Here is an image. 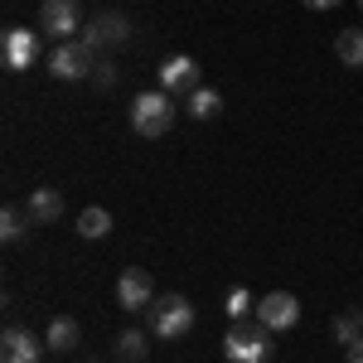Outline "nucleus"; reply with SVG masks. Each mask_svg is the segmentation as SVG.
<instances>
[{
	"mask_svg": "<svg viewBox=\"0 0 363 363\" xmlns=\"http://www.w3.org/2000/svg\"><path fill=\"white\" fill-rule=\"evenodd\" d=\"M272 330L262 325V320H233V330L223 335V354L228 363H267L272 359Z\"/></svg>",
	"mask_w": 363,
	"mask_h": 363,
	"instance_id": "obj_1",
	"label": "nucleus"
},
{
	"mask_svg": "<svg viewBox=\"0 0 363 363\" xmlns=\"http://www.w3.org/2000/svg\"><path fill=\"white\" fill-rule=\"evenodd\" d=\"M174 126V97L169 92H140L131 102V131L145 140H160Z\"/></svg>",
	"mask_w": 363,
	"mask_h": 363,
	"instance_id": "obj_2",
	"label": "nucleus"
},
{
	"mask_svg": "<svg viewBox=\"0 0 363 363\" xmlns=\"http://www.w3.org/2000/svg\"><path fill=\"white\" fill-rule=\"evenodd\" d=\"M145 320H150V335L155 339H184L194 330V306L184 296H160V301H150Z\"/></svg>",
	"mask_w": 363,
	"mask_h": 363,
	"instance_id": "obj_3",
	"label": "nucleus"
},
{
	"mask_svg": "<svg viewBox=\"0 0 363 363\" xmlns=\"http://www.w3.org/2000/svg\"><path fill=\"white\" fill-rule=\"evenodd\" d=\"M92 68H97V54L87 49L83 39H68V44H58L49 54V73L58 83H83V78H92Z\"/></svg>",
	"mask_w": 363,
	"mask_h": 363,
	"instance_id": "obj_4",
	"label": "nucleus"
},
{
	"mask_svg": "<svg viewBox=\"0 0 363 363\" xmlns=\"http://www.w3.org/2000/svg\"><path fill=\"white\" fill-rule=\"evenodd\" d=\"M78 39H83L92 54L116 49V44H126V39H131V20H126L121 10H102L97 20H87V25H83V34H78Z\"/></svg>",
	"mask_w": 363,
	"mask_h": 363,
	"instance_id": "obj_5",
	"label": "nucleus"
},
{
	"mask_svg": "<svg viewBox=\"0 0 363 363\" xmlns=\"http://www.w3.org/2000/svg\"><path fill=\"white\" fill-rule=\"evenodd\" d=\"M39 29L58 39V44H68L78 29H83V15H78V0H44L39 5Z\"/></svg>",
	"mask_w": 363,
	"mask_h": 363,
	"instance_id": "obj_6",
	"label": "nucleus"
},
{
	"mask_svg": "<svg viewBox=\"0 0 363 363\" xmlns=\"http://www.w3.org/2000/svg\"><path fill=\"white\" fill-rule=\"evenodd\" d=\"M257 320H262L272 335H286V330L301 325V301H296L291 291H272V296L257 301Z\"/></svg>",
	"mask_w": 363,
	"mask_h": 363,
	"instance_id": "obj_7",
	"label": "nucleus"
},
{
	"mask_svg": "<svg viewBox=\"0 0 363 363\" xmlns=\"http://www.w3.org/2000/svg\"><path fill=\"white\" fill-rule=\"evenodd\" d=\"M0 58H5L10 73H25L29 63L39 58V34L25 29V25H10L5 34H0Z\"/></svg>",
	"mask_w": 363,
	"mask_h": 363,
	"instance_id": "obj_8",
	"label": "nucleus"
},
{
	"mask_svg": "<svg viewBox=\"0 0 363 363\" xmlns=\"http://www.w3.org/2000/svg\"><path fill=\"white\" fill-rule=\"evenodd\" d=\"M150 301H155V281H150V272L145 267H126L121 277H116V306L121 310H150Z\"/></svg>",
	"mask_w": 363,
	"mask_h": 363,
	"instance_id": "obj_9",
	"label": "nucleus"
},
{
	"mask_svg": "<svg viewBox=\"0 0 363 363\" xmlns=\"http://www.w3.org/2000/svg\"><path fill=\"white\" fill-rule=\"evenodd\" d=\"M44 349H49L44 339H34L29 330H15V325L0 335V363H44Z\"/></svg>",
	"mask_w": 363,
	"mask_h": 363,
	"instance_id": "obj_10",
	"label": "nucleus"
},
{
	"mask_svg": "<svg viewBox=\"0 0 363 363\" xmlns=\"http://www.w3.org/2000/svg\"><path fill=\"white\" fill-rule=\"evenodd\" d=\"M199 87V63L189 54H174V58H165L160 63V92H194Z\"/></svg>",
	"mask_w": 363,
	"mask_h": 363,
	"instance_id": "obj_11",
	"label": "nucleus"
},
{
	"mask_svg": "<svg viewBox=\"0 0 363 363\" xmlns=\"http://www.w3.org/2000/svg\"><path fill=\"white\" fill-rule=\"evenodd\" d=\"M25 213H29V223H58L63 218V194L58 189H34L25 199Z\"/></svg>",
	"mask_w": 363,
	"mask_h": 363,
	"instance_id": "obj_12",
	"label": "nucleus"
},
{
	"mask_svg": "<svg viewBox=\"0 0 363 363\" xmlns=\"http://www.w3.org/2000/svg\"><path fill=\"white\" fill-rule=\"evenodd\" d=\"M218 107H223V97H218L213 87H194V92L184 97V112L194 116V121H208V116H218Z\"/></svg>",
	"mask_w": 363,
	"mask_h": 363,
	"instance_id": "obj_13",
	"label": "nucleus"
},
{
	"mask_svg": "<svg viewBox=\"0 0 363 363\" xmlns=\"http://www.w3.org/2000/svg\"><path fill=\"white\" fill-rule=\"evenodd\" d=\"M78 335H83V330H78V320H68V315H58L54 325H49V335H44V344H49L54 354H68V349L78 344Z\"/></svg>",
	"mask_w": 363,
	"mask_h": 363,
	"instance_id": "obj_14",
	"label": "nucleus"
},
{
	"mask_svg": "<svg viewBox=\"0 0 363 363\" xmlns=\"http://www.w3.org/2000/svg\"><path fill=\"white\" fill-rule=\"evenodd\" d=\"M335 54L344 68H363V29H339Z\"/></svg>",
	"mask_w": 363,
	"mask_h": 363,
	"instance_id": "obj_15",
	"label": "nucleus"
},
{
	"mask_svg": "<svg viewBox=\"0 0 363 363\" xmlns=\"http://www.w3.org/2000/svg\"><path fill=\"white\" fill-rule=\"evenodd\" d=\"M25 228H29L25 203H5V213H0V238H5V242H20Z\"/></svg>",
	"mask_w": 363,
	"mask_h": 363,
	"instance_id": "obj_16",
	"label": "nucleus"
},
{
	"mask_svg": "<svg viewBox=\"0 0 363 363\" xmlns=\"http://www.w3.org/2000/svg\"><path fill=\"white\" fill-rule=\"evenodd\" d=\"M78 233H83V238H107V233H112V213H107V208H83V213H78Z\"/></svg>",
	"mask_w": 363,
	"mask_h": 363,
	"instance_id": "obj_17",
	"label": "nucleus"
},
{
	"mask_svg": "<svg viewBox=\"0 0 363 363\" xmlns=\"http://www.w3.org/2000/svg\"><path fill=\"white\" fill-rule=\"evenodd\" d=\"M335 339L349 349L354 339H363V315L359 310H344V315H335Z\"/></svg>",
	"mask_w": 363,
	"mask_h": 363,
	"instance_id": "obj_18",
	"label": "nucleus"
},
{
	"mask_svg": "<svg viewBox=\"0 0 363 363\" xmlns=\"http://www.w3.org/2000/svg\"><path fill=\"white\" fill-rule=\"evenodd\" d=\"M116 354L126 363H140L145 359V330H121V335H116Z\"/></svg>",
	"mask_w": 363,
	"mask_h": 363,
	"instance_id": "obj_19",
	"label": "nucleus"
},
{
	"mask_svg": "<svg viewBox=\"0 0 363 363\" xmlns=\"http://www.w3.org/2000/svg\"><path fill=\"white\" fill-rule=\"evenodd\" d=\"M223 306H228V315H233V320H247V315H252V306H257V296H252L247 286H233Z\"/></svg>",
	"mask_w": 363,
	"mask_h": 363,
	"instance_id": "obj_20",
	"label": "nucleus"
},
{
	"mask_svg": "<svg viewBox=\"0 0 363 363\" xmlns=\"http://www.w3.org/2000/svg\"><path fill=\"white\" fill-rule=\"evenodd\" d=\"M116 78H121V73H116V63H112V58H97V68H92V87L112 92V87H116Z\"/></svg>",
	"mask_w": 363,
	"mask_h": 363,
	"instance_id": "obj_21",
	"label": "nucleus"
},
{
	"mask_svg": "<svg viewBox=\"0 0 363 363\" xmlns=\"http://www.w3.org/2000/svg\"><path fill=\"white\" fill-rule=\"evenodd\" d=\"M344 363H363V339H354V344H349V354H344Z\"/></svg>",
	"mask_w": 363,
	"mask_h": 363,
	"instance_id": "obj_22",
	"label": "nucleus"
},
{
	"mask_svg": "<svg viewBox=\"0 0 363 363\" xmlns=\"http://www.w3.org/2000/svg\"><path fill=\"white\" fill-rule=\"evenodd\" d=\"M306 10H330V5H339V0H301Z\"/></svg>",
	"mask_w": 363,
	"mask_h": 363,
	"instance_id": "obj_23",
	"label": "nucleus"
},
{
	"mask_svg": "<svg viewBox=\"0 0 363 363\" xmlns=\"http://www.w3.org/2000/svg\"><path fill=\"white\" fill-rule=\"evenodd\" d=\"M359 10H363V0H359Z\"/></svg>",
	"mask_w": 363,
	"mask_h": 363,
	"instance_id": "obj_24",
	"label": "nucleus"
}]
</instances>
